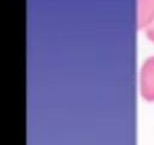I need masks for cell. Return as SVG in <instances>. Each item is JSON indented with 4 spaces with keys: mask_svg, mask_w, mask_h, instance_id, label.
<instances>
[{
    "mask_svg": "<svg viewBox=\"0 0 154 145\" xmlns=\"http://www.w3.org/2000/svg\"><path fill=\"white\" fill-rule=\"evenodd\" d=\"M138 93L142 100L154 103V56L147 57L140 66Z\"/></svg>",
    "mask_w": 154,
    "mask_h": 145,
    "instance_id": "6da1fadb",
    "label": "cell"
},
{
    "mask_svg": "<svg viewBox=\"0 0 154 145\" xmlns=\"http://www.w3.org/2000/svg\"><path fill=\"white\" fill-rule=\"evenodd\" d=\"M154 23V0H136L137 29L144 31Z\"/></svg>",
    "mask_w": 154,
    "mask_h": 145,
    "instance_id": "7a4b0ae2",
    "label": "cell"
},
{
    "mask_svg": "<svg viewBox=\"0 0 154 145\" xmlns=\"http://www.w3.org/2000/svg\"><path fill=\"white\" fill-rule=\"evenodd\" d=\"M144 35H146V37H147L152 44H154V23H153L148 29L144 30Z\"/></svg>",
    "mask_w": 154,
    "mask_h": 145,
    "instance_id": "3957f363",
    "label": "cell"
}]
</instances>
